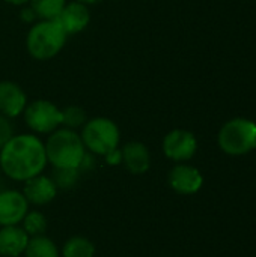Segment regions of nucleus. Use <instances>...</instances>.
Returning <instances> with one entry per match:
<instances>
[{
    "label": "nucleus",
    "mask_w": 256,
    "mask_h": 257,
    "mask_svg": "<svg viewBox=\"0 0 256 257\" xmlns=\"http://www.w3.org/2000/svg\"><path fill=\"white\" fill-rule=\"evenodd\" d=\"M11 139H12V126H11V123L3 116H0V149Z\"/></svg>",
    "instance_id": "obj_21"
},
{
    "label": "nucleus",
    "mask_w": 256,
    "mask_h": 257,
    "mask_svg": "<svg viewBox=\"0 0 256 257\" xmlns=\"http://www.w3.org/2000/svg\"><path fill=\"white\" fill-rule=\"evenodd\" d=\"M202 175L198 169L186 164L175 166L169 173V184L172 190L180 194H195L202 187Z\"/></svg>",
    "instance_id": "obj_9"
},
{
    "label": "nucleus",
    "mask_w": 256,
    "mask_h": 257,
    "mask_svg": "<svg viewBox=\"0 0 256 257\" xmlns=\"http://www.w3.org/2000/svg\"><path fill=\"white\" fill-rule=\"evenodd\" d=\"M30 2L35 15L45 20H54L65 6V0H30Z\"/></svg>",
    "instance_id": "obj_17"
},
{
    "label": "nucleus",
    "mask_w": 256,
    "mask_h": 257,
    "mask_svg": "<svg viewBox=\"0 0 256 257\" xmlns=\"http://www.w3.org/2000/svg\"><path fill=\"white\" fill-rule=\"evenodd\" d=\"M81 142L91 152L106 157L109 152L118 148L119 130L110 119L97 117L84 125Z\"/></svg>",
    "instance_id": "obj_5"
},
{
    "label": "nucleus",
    "mask_w": 256,
    "mask_h": 257,
    "mask_svg": "<svg viewBox=\"0 0 256 257\" xmlns=\"http://www.w3.org/2000/svg\"><path fill=\"white\" fill-rule=\"evenodd\" d=\"M44 146L47 161L56 169H80L86 157L81 137L71 130H57Z\"/></svg>",
    "instance_id": "obj_2"
},
{
    "label": "nucleus",
    "mask_w": 256,
    "mask_h": 257,
    "mask_svg": "<svg viewBox=\"0 0 256 257\" xmlns=\"http://www.w3.org/2000/svg\"><path fill=\"white\" fill-rule=\"evenodd\" d=\"M198 143L192 133L184 130L170 131L163 142V151L167 158L174 161H187L196 152Z\"/></svg>",
    "instance_id": "obj_8"
},
{
    "label": "nucleus",
    "mask_w": 256,
    "mask_h": 257,
    "mask_svg": "<svg viewBox=\"0 0 256 257\" xmlns=\"http://www.w3.org/2000/svg\"><path fill=\"white\" fill-rule=\"evenodd\" d=\"M63 257H94L95 256V247L94 244L83 238V236H72L69 238L62 250Z\"/></svg>",
    "instance_id": "obj_16"
},
{
    "label": "nucleus",
    "mask_w": 256,
    "mask_h": 257,
    "mask_svg": "<svg viewBox=\"0 0 256 257\" xmlns=\"http://www.w3.org/2000/svg\"><path fill=\"white\" fill-rule=\"evenodd\" d=\"M81 3H95V2H100V0H80Z\"/></svg>",
    "instance_id": "obj_24"
},
{
    "label": "nucleus",
    "mask_w": 256,
    "mask_h": 257,
    "mask_svg": "<svg viewBox=\"0 0 256 257\" xmlns=\"http://www.w3.org/2000/svg\"><path fill=\"white\" fill-rule=\"evenodd\" d=\"M106 160H107L109 164L116 166V164H119V163L122 161V154H121V151H118V148H116L115 151H112V152H109V154L106 155Z\"/></svg>",
    "instance_id": "obj_22"
},
{
    "label": "nucleus",
    "mask_w": 256,
    "mask_h": 257,
    "mask_svg": "<svg viewBox=\"0 0 256 257\" xmlns=\"http://www.w3.org/2000/svg\"><path fill=\"white\" fill-rule=\"evenodd\" d=\"M219 145L229 155H244L256 148V125L247 119L229 120L219 133Z\"/></svg>",
    "instance_id": "obj_4"
},
{
    "label": "nucleus",
    "mask_w": 256,
    "mask_h": 257,
    "mask_svg": "<svg viewBox=\"0 0 256 257\" xmlns=\"http://www.w3.org/2000/svg\"><path fill=\"white\" fill-rule=\"evenodd\" d=\"M21 223H23L24 232L30 238L32 236H38V235H44L45 230H47V218L41 212H38V211L27 212Z\"/></svg>",
    "instance_id": "obj_18"
},
{
    "label": "nucleus",
    "mask_w": 256,
    "mask_h": 257,
    "mask_svg": "<svg viewBox=\"0 0 256 257\" xmlns=\"http://www.w3.org/2000/svg\"><path fill=\"white\" fill-rule=\"evenodd\" d=\"M24 254L26 257H59V250L50 238L38 235L29 238Z\"/></svg>",
    "instance_id": "obj_15"
},
{
    "label": "nucleus",
    "mask_w": 256,
    "mask_h": 257,
    "mask_svg": "<svg viewBox=\"0 0 256 257\" xmlns=\"http://www.w3.org/2000/svg\"><path fill=\"white\" fill-rule=\"evenodd\" d=\"M29 235L23 227L3 226L0 229V254L5 257H20L29 242Z\"/></svg>",
    "instance_id": "obj_12"
},
{
    "label": "nucleus",
    "mask_w": 256,
    "mask_h": 257,
    "mask_svg": "<svg viewBox=\"0 0 256 257\" xmlns=\"http://www.w3.org/2000/svg\"><path fill=\"white\" fill-rule=\"evenodd\" d=\"M8 3H12V5H23V3H26V2H29V0H6Z\"/></svg>",
    "instance_id": "obj_23"
},
{
    "label": "nucleus",
    "mask_w": 256,
    "mask_h": 257,
    "mask_svg": "<svg viewBox=\"0 0 256 257\" xmlns=\"http://www.w3.org/2000/svg\"><path fill=\"white\" fill-rule=\"evenodd\" d=\"M54 21L62 27V30L66 35L68 33H78L89 23V11L83 3L74 2V3L63 6V9L54 18Z\"/></svg>",
    "instance_id": "obj_11"
},
{
    "label": "nucleus",
    "mask_w": 256,
    "mask_h": 257,
    "mask_svg": "<svg viewBox=\"0 0 256 257\" xmlns=\"http://www.w3.org/2000/svg\"><path fill=\"white\" fill-rule=\"evenodd\" d=\"M29 212V202L23 193L8 190L0 193V226H18Z\"/></svg>",
    "instance_id": "obj_7"
},
{
    "label": "nucleus",
    "mask_w": 256,
    "mask_h": 257,
    "mask_svg": "<svg viewBox=\"0 0 256 257\" xmlns=\"http://www.w3.org/2000/svg\"><path fill=\"white\" fill-rule=\"evenodd\" d=\"M62 123H65L69 128H77L86 122V113L80 107H68L62 111Z\"/></svg>",
    "instance_id": "obj_20"
},
{
    "label": "nucleus",
    "mask_w": 256,
    "mask_h": 257,
    "mask_svg": "<svg viewBox=\"0 0 256 257\" xmlns=\"http://www.w3.org/2000/svg\"><path fill=\"white\" fill-rule=\"evenodd\" d=\"M26 123L36 133H51L62 123V111L48 101H35L26 108Z\"/></svg>",
    "instance_id": "obj_6"
},
{
    "label": "nucleus",
    "mask_w": 256,
    "mask_h": 257,
    "mask_svg": "<svg viewBox=\"0 0 256 257\" xmlns=\"http://www.w3.org/2000/svg\"><path fill=\"white\" fill-rule=\"evenodd\" d=\"M53 182L57 188L69 190L78 181V169H56L53 173Z\"/></svg>",
    "instance_id": "obj_19"
},
{
    "label": "nucleus",
    "mask_w": 256,
    "mask_h": 257,
    "mask_svg": "<svg viewBox=\"0 0 256 257\" xmlns=\"http://www.w3.org/2000/svg\"><path fill=\"white\" fill-rule=\"evenodd\" d=\"M66 33L54 20H47L35 24L27 36L29 53L38 59L45 60L56 56L63 47Z\"/></svg>",
    "instance_id": "obj_3"
},
{
    "label": "nucleus",
    "mask_w": 256,
    "mask_h": 257,
    "mask_svg": "<svg viewBox=\"0 0 256 257\" xmlns=\"http://www.w3.org/2000/svg\"><path fill=\"white\" fill-rule=\"evenodd\" d=\"M24 108H26L24 92L11 81H2L0 83V111L8 117H14V116H18Z\"/></svg>",
    "instance_id": "obj_14"
},
{
    "label": "nucleus",
    "mask_w": 256,
    "mask_h": 257,
    "mask_svg": "<svg viewBox=\"0 0 256 257\" xmlns=\"http://www.w3.org/2000/svg\"><path fill=\"white\" fill-rule=\"evenodd\" d=\"M45 164V146L38 137L30 134L12 136L0 152L2 170L14 181L26 182L27 179L41 175Z\"/></svg>",
    "instance_id": "obj_1"
},
{
    "label": "nucleus",
    "mask_w": 256,
    "mask_h": 257,
    "mask_svg": "<svg viewBox=\"0 0 256 257\" xmlns=\"http://www.w3.org/2000/svg\"><path fill=\"white\" fill-rule=\"evenodd\" d=\"M56 193H57V187L54 185L53 179L42 176V175L27 179L24 190H23L26 200L38 206L50 203L56 197Z\"/></svg>",
    "instance_id": "obj_10"
},
{
    "label": "nucleus",
    "mask_w": 256,
    "mask_h": 257,
    "mask_svg": "<svg viewBox=\"0 0 256 257\" xmlns=\"http://www.w3.org/2000/svg\"><path fill=\"white\" fill-rule=\"evenodd\" d=\"M122 161L133 175H143L151 166L148 148L140 142H130L122 149Z\"/></svg>",
    "instance_id": "obj_13"
}]
</instances>
